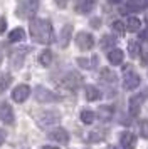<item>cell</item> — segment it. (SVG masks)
Instances as JSON below:
<instances>
[{
  "label": "cell",
  "instance_id": "obj_2",
  "mask_svg": "<svg viewBox=\"0 0 148 149\" xmlns=\"http://www.w3.org/2000/svg\"><path fill=\"white\" fill-rule=\"evenodd\" d=\"M37 10H39V0H19L15 14L19 19H34Z\"/></svg>",
  "mask_w": 148,
  "mask_h": 149
},
{
  "label": "cell",
  "instance_id": "obj_8",
  "mask_svg": "<svg viewBox=\"0 0 148 149\" xmlns=\"http://www.w3.org/2000/svg\"><path fill=\"white\" fill-rule=\"evenodd\" d=\"M47 137L54 142H59V144H64V142L69 141V132H67L66 129L62 127H56L52 131H49L47 132Z\"/></svg>",
  "mask_w": 148,
  "mask_h": 149
},
{
  "label": "cell",
  "instance_id": "obj_32",
  "mask_svg": "<svg viewBox=\"0 0 148 149\" xmlns=\"http://www.w3.org/2000/svg\"><path fill=\"white\" fill-rule=\"evenodd\" d=\"M5 29H7V20L2 17V19H0V34H4V32H5Z\"/></svg>",
  "mask_w": 148,
  "mask_h": 149
},
{
  "label": "cell",
  "instance_id": "obj_14",
  "mask_svg": "<svg viewBox=\"0 0 148 149\" xmlns=\"http://www.w3.org/2000/svg\"><path fill=\"white\" fill-rule=\"evenodd\" d=\"M0 119L5 124H12L13 122V109L8 106V102H2L0 104Z\"/></svg>",
  "mask_w": 148,
  "mask_h": 149
},
{
  "label": "cell",
  "instance_id": "obj_23",
  "mask_svg": "<svg viewBox=\"0 0 148 149\" xmlns=\"http://www.w3.org/2000/svg\"><path fill=\"white\" fill-rule=\"evenodd\" d=\"M22 39H25V30L24 29H13L8 34V40L10 42H20Z\"/></svg>",
  "mask_w": 148,
  "mask_h": 149
},
{
  "label": "cell",
  "instance_id": "obj_21",
  "mask_svg": "<svg viewBox=\"0 0 148 149\" xmlns=\"http://www.w3.org/2000/svg\"><path fill=\"white\" fill-rule=\"evenodd\" d=\"M128 52H130V57H138V54L141 52V45H140V40H135V39H131V40L128 42Z\"/></svg>",
  "mask_w": 148,
  "mask_h": 149
},
{
  "label": "cell",
  "instance_id": "obj_13",
  "mask_svg": "<svg viewBox=\"0 0 148 149\" xmlns=\"http://www.w3.org/2000/svg\"><path fill=\"white\" fill-rule=\"evenodd\" d=\"M81 84H82V77L79 74H76V72H69L66 75V79H64V86L67 89H71V91H76Z\"/></svg>",
  "mask_w": 148,
  "mask_h": 149
},
{
  "label": "cell",
  "instance_id": "obj_4",
  "mask_svg": "<svg viewBox=\"0 0 148 149\" xmlns=\"http://www.w3.org/2000/svg\"><path fill=\"white\" fill-rule=\"evenodd\" d=\"M30 52V47H20L15 49L12 54H10V65L13 69H20L24 64V59L27 57V54Z\"/></svg>",
  "mask_w": 148,
  "mask_h": 149
},
{
  "label": "cell",
  "instance_id": "obj_33",
  "mask_svg": "<svg viewBox=\"0 0 148 149\" xmlns=\"http://www.w3.org/2000/svg\"><path fill=\"white\" fill-rule=\"evenodd\" d=\"M99 25H101L99 19H93V20H91V27L93 29H99Z\"/></svg>",
  "mask_w": 148,
  "mask_h": 149
},
{
  "label": "cell",
  "instance_id": "obj_39",
  "mask_svg": "<svg viewBox=\"0 0 148 149\" xmlns=\"http://www.w3.org/2000/svg\"><path fill=\"white\" fill-rule=\"evenodd\" d=\"M145 92H147V94H143V95H148V89H147V91H145Z\"/></svg>",
  "mask_w": 148,
  "mask_h": 149
},
{
  "label": "cell",
  "instance_id": "obj_18",
  "mask_svg": "<svg viewBox=\"0 0 148 149\" xmlns=\"http://www.w3.org/2000/svg\"><path fill=\"white\" fill-rule=\"evenodd\" d=\"M84 95H86L87 101H98V99H101V92L98 87H94V86H86L84 87Z\"/></svg>",
  "mask_w": 148,
  "mask_h": 149
},
{
  "label": "cell",
  "instance_id": "obj_29",
  "mask_svg": "<svg viewBox=\"0 0 148 149\" xmlns=\"http://www.w3.org/2000/svg\"><path fill=\"white\" fill-rule=\"evenodd\" d=\"M101 139H104V131H93V132L89 134V141L91 142L101 141Z\"/></svg>",
  "mask_w": 148,
  "mask_h": 149
},
{
  "label": "cell",
  "instance_id": "obj_30",
  "mask_svg": "<svg viewBox=\"0 0 148 149\" xmlns=\"http://www.w3.org/2000/svg\"><path fill=\"white\" fill-rule=\"evenodd\" d=\"M111 114H113V109L111 107H101V111H99V117L101 119H104V121H108L109 117H111Z\"/></svg>",
  "mask_w": 148,
  "mask_h": 149
},
{
  "label": "cell",
  "instance_id": "obj_3",
  "mask_svg": "<svg viewBox=\"0 0 148 149\" xmlns=\"http://www.w3.org/2000/svg\"><path fill=\"white\" fill-rule=\"evenodd\" d=\"M59 121H61V114L57 111H46V112H42V114L39 116L37 124H39L40 127H49V126L57 124Z\"/></svg>",
  "mask_w": 148,
  "mask_h": 149
},
{
  "label": "cell",
  "instance_id": "obj_9",
  "mask_svg": "<svg viewBox=\"0 0 148 149\" xmlns=\"http://www.w3.org/2000/svg\"><path fill=\"white\" fill-rule=\"evenodd\" d=\"M30 95V87L27 84H20L17 87H13L12 91V99L15 102H24L27 101V97Z\"/></svg>",
  "mask_w": 148,
  "mask_h": 149
},
{
  "label": "cell",
  "instance_id": "obj_26",
  "mask_svg": "<svg viewBox=\"0 0 148 149\" xmlns=\"http://www.w3.org/2000/svg\"><path fill=\"white\" fill-rule=\"evenodd\" d=\"M94 119H96V114H94L93 111H82L81 112V121L84 122V124H93Z\"/></svg>",
  "mask_w": 148,
  "mask_h": 149
},
{
  "label": "cell",
  "instance_id": "obj_24",
  "mask_svg": "<svg viewBox=\"0 0 148 149\" xmlns=\"http://www.w3.org/2000/svg\"><path fill=\"white\" fill-rule=\"evenodd\" d=\"M114 44H116V39L111 35H104L101 39V49H104V50H113Z\"/></svg>",
  "mask_w": 148,
  "mask_h": 149
},
{
  "label": "cell",
  "instance_id": "obj_38",
  "mask_svg": "<svg viewBox=\"0 0 148 149\" xmlns=\"http://www.w3.org/2000/svg\"><path fill=\"white\" fill-rule=\"evenodd\" d=\"M44 149H57V148H44Z\"/></svg>",
  "mask_w": 148,
  "mask_h": 149
},
{
  "label": "cell",
  "instance_id": "obj_37",
  "mask_svg": "<svg viewBox=\"0 0 148 149\" xmlns=\"http://www.w3.org/2000/svg\"><path fill=\"white\" fill-rule=\"evenodd\" d=\"M108 2H109V3H120L121 0H108Z\"/></svg>",
  "mask_w": 148,
  "mask_h": 149
},
{
  "label": "cell",
  "instance_id": "obj_11",
  "mask_svg": "<svg viewBox=\"0 0 148 149\" xmlns=\"http://www.w3.org/2000/svg\"><path fill=\"white\" fill-rule=\"evenodd\" d=\"M148 7V0H126V5L121 8V14H126L130 10L138 12V10H145Z\"/></svg>",
  "mask_w": 148,
  "mask_h": 149
},
{
  "label": "cell",
  "instance_id": "obj_34",
  "mask_svg": "<svg viewBox=\"0 0 148 149\" xmlns=\"http://www.w3.org/2000/svg\"><path fill=\"white\" fill-rule=\"evenodd\" d=\"M140 39L143 42H148V29L147 30H143V32H140Z\"/></svg>",
  "mask_w": 148,
  "mask_h": 149
},
{
  "label": "cell",
  "instance_id": "obj_28",
  "mask_svg": "<svg viewBox=\"0 0 148 149\" xmlns=\"http://www.w3.org/2000/svg\"><path fill=\"white\" fill-rule=\"evenodd\" d=\"M111 29H113V30L116 32V34H123V32L126 30V27H125V24H123L121 20H114L113 24H111Z\"/></svg>",
  "mask_w": 148,
  "mask_h": 149
},
{
  "label": "cell",
  "instance_id": "obj_36",
  "mask_svg": "<svg viewBox=\"0 0 148 149\" xmlns=\"http://www.w3.org/2000/svg\"><path fill=\"white\" fill-rule=\"evenodd\" d=\"M56 2H57V3H59L61 7H64V5H66V0H56Z\"/></svg>",
  "mask_w": 148,
  "mask_h": 149
},
{
  "label": "cell",
  "instance_id": "obj_15",
  "mask_svg": "<svg viewBox=\"0 0 148 149\" xmlns=\"http://www.w3.org/2000/svg\"><path fill=\"white\" fill-rule=\"evenodd\" d=\"M71 39H73V25L67 24V25L62 27V30H61V34H59V45L61 47H67Z\"/></svg>",
  "mask_w": 148,
  "mask_h": 149
},
{
  "label": "cell",
  "instance_id": "obj_5",
  "mask_svg": "<svg viewBox=\"0 0 148 149\" xmlns=\"http://www.w3.org/2000/svg\"><path fill=\"white\" fill-rule=\"evenodd\" d=\"M35 99L39 102H57V101H61V95L54 94L49 89L39 86V87L35 89Z\"/></svg>",
  "mask_w": 148,
  "mask_h": 149
},
{
  "label": "cell",
  "instance_id": "obj_27",
  "mask_svg": "<svg viewBox=\"0 0 148 149\" xmlns=\"http://www.w3.org/2000/svg\"><path fill=\"white\" fill-rule=\"evenodd\" d=\"M78 64L84 69H91L94 64H98V57H93L91 61H89V59H84V57H79V59H78Z\"/></svg>",
  "mask_w": 148,
  "mask_h": 149
},
{
  "label": "cell",
  "instance_id": "obj_16",
  "mask_svg": "<svg viewBox=\"0 0 148 149\" xmlns=\"http://www.w3.org/2000/svg\"><path fill=\"white\" fill-rule=\"evenodd\" d=\"M96 2L98 0H79L78 5H76V12L78 14H89V12H93V8L96 7Z\"/></svg>",
  "mask_w": 148,
  "mask_h": 149
},
{
  "label": "cell",
  "instance_id": "obj_1",
  "mask_svg": "<svg viewBox=\"0 0 148 149\" xmlns=\"http://www.w3.org/2000/svg\"><path fill=\"white\" fill-rule=\"evenodd\" d=\"M29 34L34 39V42L39 44H51L54 42V30H52V24L47 19H32L29 24Z\"/></svg>",
  "mask_w": 148,
  "mask_h": 149
},
{
  "label": "cell",
  "instance_id": "obj_22",
  "mask_svg": "<svg viewBox=\"0 0 148 149\" xmlns=\"http://www.w3.org/2000/svg\"><path fill=\"white\" fill-rule=\"evenodd\" d=\"M99 79L104 82V84H114V82H116V74H114L113 70H109V69H103Z\"/></svg>",
  "mask_w": 148,
  "mask_h": 149
},
{
  "label": "cell",
  "instance_id": "obj_25",
  "mask_svg": "<svg viewBox=\"0 0 148 149\" xmlns=\"http://www.w3.org/2000/svg\"><path fill=\"white\" fill-rule=\"evenodd\" d=\"M10 82H12L10 74H7V72H0V92H4V91L10 86Z\"/></svg>",
  "mask_w": 148,
  "mask_h": 149
},
{
  "label": "cell",
  "instance_id": "obj_31",
  "mask_svg": "<svg viewBox=\"0 0 148 149\" xmlns=\"http://www.w3.org/2000/svg\"><path fill=\"white\" fill-rule=\"evenodd\" d=\"M140 136L145 137V139L148 137V119H143L140 122Z\"/></svg>",
  "mask_w": 148,
  "mask_h": 149
},
{
  "label": "cell",
  "instance_id": "obj_6",
  "mask_svg": "<svg viewBox=\"0 0 148 149\" xmlns=\"http://www.w3.org/2000/svg\"><path fill=\"white\" fill-rule=\"evenodd\" d=\"M76 44L81 50H89L94 47V37L87 32H79L76 35Z\"/></svg>",
  "mask_w": 148,
  "mask_h": 149
},
{
  "label": "cell",
  "instance_id": "obj_7",
  "mask_svg": "<svg viewBox=\"0 0 148 149\" xmlns=\"http://www.w3.org/2000/svg\"><path fill=\"white\" fill-rule=\"evenodd\" d=\"M140 75L136 74V72H133V70H128V72H125V81H123V87L126 89V91H133V89H136L138 86H140Z\"/></svg>",
  "mask_w": 148,
  "mask_h": 149
},
{
  "label": "cell",
  "instance_id": "obj_10",
  "mask_svg": "<svg viewBox=\"0 0 148 149\" xmlns=\"http://www.w3.org/2000/svg\"><path fill=\"white\" fill-rule=\"evenodd\" d=\"M143 101H145V95H143V94H135L133 97H130V101H128L130 114H131V116H138V114H140V109H141Z\"/></svg>",
  "mask_w": 148,
  "mask_h": 149
},
{
  "label": "cell",
  "instance_id": "obj_20",
  "mask_svg": "<svg viewBox=\"0 0 148 149\" xmlns=\"http://www.w3.org/2000/svg\"><path fill=\"white\" fill-rule=\"evenodd\" d=\"M125 27H126V30H130V32H138L140 27H141V22H140V19H136V17H128Z\"/></svg>",
  "mask_w": 148,
  "mask_h": 149
},
{
  "label": "cell",
  "instance_id": "obj_12",
  "mask_svg": "<svg viewBox=\"0 0 148 149\" xmlns=\"http://www.w3.org/2000/svg\"><path fill=\"white\" fill-rule=\"evenodd\" d=\"M135 144H136V136L130 131H125L121 132L120 136V146L123 149H135Z\"/></svg>",
  "mask_w": 148,
  "mask_h": 149
},
{
  "label": "cell",
  "instance_id": "obj_17",
  "mask_svg": "<svg viewBox=\"0 0 148 149\" xmlns=\"http://www.w3.org/2000/svg\"><path fill=\"white\" fill-rule=\"evenodd\" d=\"M123 57H125V54H123L121 49H113V50L108 52V61L111 62L113 65H120L123 62Z\"/></svg>",
  "mask_w": 148,
  "mask_h": 149
},
{
  "label": "cell",
  "instance_id": "obj_19",
  "mask_svg": "<svg viewBox=\"0 0 148 149\" xmlns=\"http://www.w3.org/2000/svg\"><path fill=\"white\" fill-rule=\"evenodd\" d=\"M52 59H54L52 52L46 49V50H42V52H40V55H39V64L42 65V67H49V65L52 64Z\"/></svg>",
  "mask_w": 148,
  "mask_h": 149
},
{
  "label": "cell",
  "instance_id": "obj_35",
  "mask_svg": "<svg viewBox=\"0 0 148 149\" xmlns=\"http://www.w3.org/2000/svg\"><path fill=\"white\" fill-rule=\"evenodd\" d=\"M5 137H7V132L5 131H0V146L5 142Z\"/></svg>",
  "mask_w": 148,
  "mask_h": 149
}]
</instances>
